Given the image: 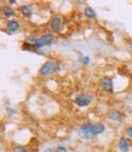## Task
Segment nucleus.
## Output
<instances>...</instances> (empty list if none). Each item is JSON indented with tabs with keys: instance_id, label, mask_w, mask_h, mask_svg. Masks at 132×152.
<instances>
[{
	"instance_id": "obj_17",
	"label": "nucleus",
	"mask_w": 132,
	"mask_h": 152,
	"mask_svg": "<svg viewBox=\"0 0 132 152\" xmlns=\"http://www.w3.org/2000/svg\"><path fill=\"white\" fill-rule=\"evenodd\" d=\"M44 152H54V151H53V150H51V148L49 147V148H46V150H45Z\"/></svg>"
},
{
	"instance_id": "obj_1",
	"label": "nucleus",
	"mask_w": 132,
	"mask_h": 152,
	"mask_svg": "<svg viewBox=\"0 0 132 152\" xmlns=\"http://www.w3.org/2000/svg\"><path fill=\"white\" fill-rule=\"evenodd\" d=\"M105 131V125L103 123H83L78 128V135L81 139L89 140L93 136H97Z\"/></svg>"
},
{
	"instance_id": "obj_6",
	"label": "nucleus",
	"mask_w": 132,
	"mask_h": 152,
	"mask_svg": "<svg viewBox=\"0 0 132 152\" xmlns=\"http://www.w3.org/2000/svg\"><path fill=\"white\" fill-rule=\"evenodd\" d=\"M100 87H102V90H104L105 92H109V93H111L112 91V80L110 79V77H108V76H104V77H102L100 79Z\"/></svg>"
},
{
	"instance_id": "obj_15",
	"label": "nucleus",
	"mask_w": 132,
	"mask_h": 152,
	"mask_svg": "<svg viewBox=\"0 0 132 152\" xmlns=\"http://www.w3.org/2000/svg\"><path fill=\"white\" fill-rule=\"evenodd\" d=\"M54 152H67V148H66L65 146H58L54 150Z\"/></svg>"
},
{
	"instance_id": "obj_8",
	"label": "nucleus",
	"mask_w": 132,
	"mask_h": 152,
	"mask_svg": "<svg viewBox=\"0 0 132 152\" xmlns=\"http://www.w3.org/2000/svg\"><path fill=\"white\" fill-rule=\"evenodd\" d=\"M6 28H7V31H10L11 33L17 32L20 30V22L17 20H10V21L6 22Z\"/></svg>"
},
{
	"instance_id": "obj_12",
	"label": "nucleus",
	"mask_w": 132,
	"mask_h": 152,
	"mask_svg": "<svg viewBox=\"0 0 132 152\" xmlns=\"http://www.w3.org/2000/svg\"><path fill=\"white\" fill-rule=\"evenodd\" d=\"M84 16L88 17V18L96 17V11H94V9L91 7V6H86L84 7Z\"/></svg>"
},
{
	"instance_id": "obj_16",
	"label": "nucleus",
	"mask_w": 132,
	"mask_h": 152,
	"mask_svg": "<svg viewBox=\"0 0 132 152\" xmlns=\"http://www.w3.org/2000/svg\"><path fill=\"white\" fill-rule=\"evenodd\" d=\"M81 61L83 64H89V58H88V56H83V58L81 59Z\"/></svg>"
},
{
	"instance_id": "obj_2",
	"label": "nucleus",
	"mask_w": 132,
	"mask_h": 152,
	"mask_svg": "<svg viewBox=\"0 0 132 152\" xmlns=\"http://www.w3.org/2000/svg\"><path fill=\"white\" fill-rule=\"evenodd\" d=\"M59 69V64L56 60L54 59H49V60H46L42 66H41V69L38 71V75L41 76V77H46V76H49L54 72H56Z\"/></svg>"
},
{
	"instance_id": "obj_11",
	"label": "nucleus",
	"mask_w": 132,
	"mask_h": 152,
	"mask_svg": "<svg viewBox=\"0 0 132 152\" xmlns=\"http://www.w3.org/2000/svg\"><path fill=\"white\" fill-rule=\"evenodd\" d=\"M3 14H4V16L6 18H11V17L15 16L16 12L10 5H6V6H3Z\"/></svg>"
},
{
	"instance_id": "obj_4",
	"label": "nucleus",
	"mask_w": 132,
	"mask_h": 152,
	"mask_svg": "<svg viewBox=\"0 0 132 152\" xmlns=\"http://www.w3.org/2000/svg\"><path fill=\"white\" fill-rule=\"evenodd\" d=\"M92 101H93V96L89 94V93H81L76 98H75V103H76L77 106L81 107V108L88 107L89 104L92 103Z\"/></svg>"
},
{
	"instance_id": "obj_7",
	"label": "nucleus",
	"mask_w": 132,
	"mask_h": 152,
	"mask_svg": "<svg viewBox=\"0 0 132 152\" xmlns=\"http://www.w3.org/2000/svg\"><path fill=\"white\" fill-rule=\"evenodd\" d=\"M117 147L121 152H128L130 148H131V145H130V142L126 137H120V140L117 142Z\"/></svg>"
},
{
	"instance_id": "obj_9",
	"label": "nucleus",
	"mask_w": 132,
	"mask_h": 152,
	"mask_svg": "<svg viewBox=\"0 0 132 152\" xmlns=\"http://www.w3.org/2000/svg\"><path fill=\"white\" fill-rule=\"evenodd\" d=\"M108 119L110 121H120L121 119V114L116 110V109H110L109 114H108Z\"/></svg>"
},
{
	"instance_id": "obj_13",
	"label": "nucleus",
	"mask_w": 132,
	"mask_h": 152,
	"mask_svg": "<svg viewBox=\"0 0 132 152\" xmlns=\"http://www.w3.org/2000/svg\"><path fill=\"white\" fill-rule=\"evenodd\" d=\"M11 152H28V150L22 145H15L11 148Z\"/></svg>"
},
{
	"instance_id": "obj_3",
	"label": "nucleus",
	"mask_w": 132,
	"mask_h": 152,
	"mask_svg": "<svg viewBox=\"0 0 132 152\" xmlns=\"http://www.w3.org/2000/svg\"><path fill=\"white\" fill-rule=\"evenodd\" d=\"M54 41V34L53 32H45L43 33L42 36L39 37H37V39H36V43H34V49L36 52L38 50L39 48H43V47L45 45H50Z\"/></svg>"
},
{
	"instance_id": "obj_19",
	"label": "nucleus",
	"mask_w": 132,
	"mask_h": 152,
	"mask_svg": "<svg viewBox=\"0 0 132 152\" xmlns=\"http://www.w3.org/2000/svg\"><path fill=\"white\" fill-rule=\"evenodd\" d=\"M130 50H131V54H132V42L130 43Z\"/></svg>"
},
{
	"instance_id": "obj_20",
	"label": "nucleus",
	"mask_w": 132,
	"mask_h": 152,
	"mask_svg": "<svg viewBox=\"0 0 132 152\" xmlns=\"http://www.w3.org/2000/svg\"><path fill=\"white\" fill-rule=\"evenodd\" d=\"M76 152H80V151H76Z\"/></svg>"
},
{
	"instance_id": "obj_5",
	"label": "nucleus",
	"mask_w": 132,
	"mask_h": 152,
	"mask_svg": "<svg viewBox=\"0 0 132 152\" xmlns=\"http://www.w3.org/2000/svg\"><path fill=\"white\" fill-rule=\"evenodd\" d=\"M62 17L60 15H54L51 18H50V21H49V27H50V30L53 33H58L60 32L61 30V26H62Z\"/></svg>"
},
{
	"instance_id": "obj_18",
	"label": "nucleus",
	"mask_w": 132,
	"mask_h": 152,
	"mask_svg": "<svg viewBox=\"0 0 132 152\" xmlns=\"http://www.w3.org/2000/svg\"><path fill=\"white\" fill-rule=\"evenodd\" d=\"M16 1H15V0H10V1H9V4H10V5H14Z\"/></svg>"
},
{
	"instance_id": "obj_10",
	"label": "nucleus",
	"mask_w": 132,
	"mask_h": 152,
	"mask_svg": "<svg viewBox=\"0 0 132 152\" xmlns=\"http://www.w3.org/2000/svg\"><path fill=\"white\" fill-rule=\"evenodd\" d=\"M18 11H20L23 16L30 17L32 15V7L30 5H27V4H23V5H21L20 7H18Z\"/></svg>"
},
{
	"instance_id": "obj_14",
	"label": "nucleus",
	"mask_w": 132,
	"mask_h": 152,
	"mask_svg": "<svg viewBox=\"0 0 132 152\" xmlns=\"http://www.w3.org/2000/svg\"><path fill=\"white\" fill-rule=\"evenodd\" d=\"M125 132H126L127 137L132 140V126H127V128H126V130H125Z\"/></svg>"
}]
</instances>
